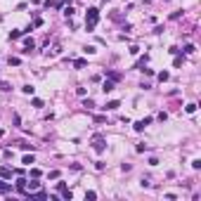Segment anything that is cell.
Listing matches in <instances>:
<instances>
[{
	"label": "cell",
	"mask_w": 201,
	"mask_h": 201,
	"mask_svg": "<svg viewBox=\"0 0 201 201\" xmlns=\"http://www.w3.org/2000/svg\"><path fill=\"white\" fill-rule=\"evenodd\" d=\"M17 38H22V31H10V40H17Z\"/></svg>",
	"instance_id": "18"
},
{
	"label": "cell",
	"mask_w": 201,
	"mask_h": 201,
	"mask_svg": "<svg viewBox=\"0 0 201 201\" xmlns=\"http://www.w3.org/2000/svg\"><path fill=\"white\" fill-rule=\"evenodd\" d=\"M3 135H5V130H0V137H3Z\"/></svg>",
	"instance_id": "29"
},
{
	"label": "cell",
	"mask_w": 201,
	"mask_h": 201,
	"mask_svg": "<svg viewBox=\"0 0 201 201\" xmlns=\"http://www.w3.org/2000/svg\"><path fill=\"white\" fill-rule=\"evenodd\" d=\"M64 14H66V17H74V7H71V5L64 7Z\"/></svg>",
	"instance_id": "24"
},
{
	"label": "cell",
	"mask_w": 201,
	"mask_h": 201,
	"mask_svg": "<svg viewBox=\"0 0 201 201\" xmlns=\"http://www.w3.org/2000/svg\"><path fill=\"white\" fill-rule=\"evenodd\" d=\"M147 62H149V54H144V57H140V59H137L135 69H142V66H147Z\"/></svg>",
	"instance_id": "7"
},
{
	"label": "cell",
	"mask_w": 201,
	"mask_h": 201,
	"mask_svg": "<svg viewBox=\"0 0 201 201\" xmlns=\"http://www.w3.org/2000/svg\"><path fill=\"white\" fill-rule=\"evenodd\" d=\"M33 29H38V26H43V19H40V17H35V19H33V24H31Z\"/></svg>",
	"instance_id": "22"
},
{
	"label": "cell",
	"mask_w": 201,
	"mask_h": 201,
	"mask_svg": "<svg viewBox=\"0 0 201 201\" xmlns=\"http://www.w3.org/2000/svg\"><path fill=\"white\" fill-rule=\"evenodd\" d=\"M83 52H85V54H95V52H97V47H95V45H85V47H83Z\"/></svg>",
	"instance_id": "12"
},
{
	"label": "cell",
	"mask_w": 201,
	"mask_h": 201,
	"mask_svg": "<svg viewBox=\"0 0 201 201\" xmlns=\"http://www.w3.org/2000/svg\"><path fill=\"white\" fill-rule=\"evenodd\" d=\"M95 168L97 170H104V161H95Z\"/></svg>",
	"instance_id": "26"
},
{
	"label": "cell",
	"mask_w": 201,
	"mask_h": 201,
	"mask_svg": "<svg viewBox=\"0 0 201 201\" xmlns=\"http://www.w3.org/2000/svg\"><path fill=\"white\" fill-rule=\"evenodd\" d=\"M22 163H26V166H31V163H35V159H33V154H31V156L26 154V156L22 159Z\"/></svg>",
	"instance_id": "14"
},
{
	"label": "cell",
	"mask_w": 201,
	"mask_h": 201,
	"mask_svg": "<svg viewBox=\"0 0 201 201\" xmlns=\"http://www.w3.org/2000/svg\"><path fill=\"white\" fill-rule=\"evenodd\" d=\"M74 66H76V69H85L88 62H85V59H74Z\"/></svg>",
	"instance_id": "10"
},
{
	"label": "cell",
	"mask_w": 201,
	"mask_h": 201,
	"mask_svg": "<svg viewBox=\"0 0 201 201\" xmlns=\"http://www.w3.org/2000/svg\"><path fill=\"white\" fill-rule=\"evenodd\" d=\"M192 168H194V170H199V168H201V161H199V159H194V161H192Z\"/></svg>",
	"instance_id": "25"
},
{
	"label": "cell",
	"mask_w": 201,
	"mask_h": 201,
	"mask_svg": "<svg viewBox=\"0 0 201 201\" xmlns=\"http://www.w3.org/2000/svg\"><path fill=\"white\" fill-rule=\"evenodd\" d=\"M64 3H66V0H45V7H64Z\"/></svg>",
	"instance_id": "4"
},
{
	"label": "cell",
	"mask_w": 201,
	"mask_h": 201,
	"mask_svg": "<svg viewBox=\"0 0 201 201\" xmlns=\"http://www.w3.org/2000/svg\"><path fill=\"white\" fill-rule=\"evenodd\" d=\"M102 90H104V93H111V90H114V81H104L102 83Z\"/></svg>",
	"instance_id": "8"
},
{
	"label": "cell",
	"mask_w": 201,
	"mask_h": 201,
	"mask_svg": "<svg viewBox=\"0 0 201 201\" xmlns=\"http://www.w3.org/2000/svg\"><path fill=\"white\" fill-rule=\"evenodd\" d=\"M144 149H147V144H144V142H140V144H137V147H135V152H137V154H142Z\"/></svg>",
	"instance_id": "23"
},
{
	"label": "cell",
	"mask_w": 201,
	"mask_h": 201,
	"mask_svg": "<svg viewBox=\"0 0 201 201\" xmlns=\"http://www.w3.org/2000/svg\"><path fill=\"white\" fill-rule=\"evenodd\" d=\"M185 111H187V114H194V111H196V104H194V102H189V104L185 106Z\"/></svg>",
	"instance_id": "17"
},
{
	"label": "cell",
	"mask_w": 201,
	"mask_h": 201,
	"mask_svg": "<svg viewBox=\"0 0 201 201\" xmlns=\"http://www.w3.org/2000/svg\"><path fill=\"white\" fill-rule=\"evenodd\" d=\"M168 78H170V74H168V71H161V74H159V81H161V83H166Z\"/></svg>",
	"instance_id": "15"
},
{
	"label": "cell",
	"mask_w": 201,
	"mask_h": 201,
	"mask_svg": "<svg viewBox=\"0 0 201 201\" xmlns=\"http://www.w3.org/2000/svg\"><path fill=\"white\" fill-rule=\"evenodd\" d=\"M33 90H35L33 85H24V88H22V93H24V95H33Z\"/></svg>",
	"instance_id": "16"
},
{
	"label": "cell",
	"mask_w": 201,
	"mask_h": 201,
	"mask_svg": "<svg viewBox=\"0 0 201 201\" xmlns=\"http://www.w3.org/2000/svg\"><path fill=\"white\" fill-rule=\"evenodd\" d=\"M93 149H95L97 154H102V152L106 149V142H104V137H102V135H95V142H93Z\"/></svg>",
	"instance_id": "2"
},
{
	"label": "cell",
	"mask_w": 201,
	"mask_h": 201,
	"mask_svg": "<svg viewBox=\"0 0 201 201\" xmlns=\"http://www.w3.org/2000/svg\"><path fill=\"white\" fill-rule=\"evenodd\" d=\"M109 81H114V83H116V81H121V74H116V71H111V74H109Z\"/></svg>",
	"instance_id": "19"
},
{
	"label": "cell",
	"mask_w": 201,
	"mask_h": 201,
	"mask_svg": "<svg viewBox=\"0 0 201 201\" xmlns=\"http://www.w3.org/2000/svg\"><path fill=\"white\" fill-rule=\"evenodd\" d=\"M31 175L33 177H40V168H31Z\"/></svg>",
	"instance_id": "27"
},
{
	"label": "cell",
	"mask_w": 201,
	"mask_h": 201,
	"mask_svg": "<svg viewBox=\"0 0 201 201\" xmlns=\"http://www.w3.org/2000/svg\"><path fill=\"white\" fill-rule=\"evenodd\" d=\"M95 199H97L95 192H85V201H95Z\"/></svg>",
	"instance_id": "20"
},
{
	"label": "cell",
	"mask_w": 201,
	"mask_h": 201,
	"mask_svg": "<svg viewBox=\"0 0 201 201\" xmlns=\"http://www.w3.org/2000/svg\"><path fill=\"white\" fill-rule=\"evenodd\" d=\"M0 177L10 180V177H12V170H10V168H0Z\"/></svg>",
	"instance_id": "9"
},
{
	"label": "cell",
	"mask_w": 201,
	"mask_h": 201,
	"mask_svg": "<svg viewBox=\"0 0 201 201\" xmlns=\"http://www.w3.org/2000/svg\"><path fill=\"white\" fill-rule=\"evenodd\" d=\"M118 106H121V102H118V99H111V102H106V104H104L106 111H114V109H118Z\"/></svg>",
	"instance_id": "6"
},
{
	"label": "cell",
	"mask_w": 201,
	"mask_h": 201,
	"mask_svg": "<svg viewBox=\"0 0 201 201\" xmlns=\"http://www.w3.org/2000/svg\"><path fill=\"white\" fill-rule=\"evenodd\" d=\"M31 3H33V5H38V3H43V0H31Z\"/></svg>",
	"instance_id": "28"
},
{
	"label": "cell",
	"mask_w": 201,
	"mask_h": 201,
	"mask_svg": "<svg viewBox=\"0 0 201 201\" xmlns=\"http://www.w3.org/2000/svg\"><path fill=\"white\" fill-rule=\"evenodd\" d=\"M97 22H99V10H97V7H90V10L85 12V29H88V31H95Z\"/></svg>",
	"instance_id": "1"
},
{
	"label": "cell",
	"mask_w": 201,
	"mask_h": 201,
	"mask_svg": "<svg viewBox=\"0 0 201 201\" xmlns=\"http://www.w3.org/2000/svg\"><path fill=\"white\" fill-rule=\"evenodd\" d=\"M7 64H10V66H19V64H22V59H19V57H10V59H7Z\"/></svg>",
	"instance_id": "13"
},
{
	"label": "cell",
	"mask_w": 201,
	"mask_h": 201,
	"mask_svg": "<svg viewBox=\"0 0 201 201\" xmlns=\"http://www.w3.org/2000/svg\"><path fill=\"white\" fill-rule=\"evenodd\" d=\"M17 189H19V194H24V196H26V180H24V177L17 180Z\"/></svg>",
	"instance_id": "5"
},
{
	"label": "cell",
	"mask_w": 201,
	"mask_h": 201,
	"mask_svg": "<svg viewBox=\"0 0 201 201\" xmlns=\"http://www.w3.org/2000/svg\"><path fill=\"white\" fill-rule=\"evenodd\" d=\"M31 104H33L35 109H43V106H45V104H43V99H38V97H33V99H31Z\"/></svg>",
	"instance_id": "11"
},
{
	"label": "cell",
	"mask_w": 201,
	"mask_h": 201,
	"mask_svg": "<svg viewBox=\"0 0 201 201\" xmlns=\"http://www.w3.org/2000/svg\"><path fill=\"white\" fill-rule=\"evenodd\" d=\"M149 123H152V118H149V116H147V118H140V121H135V130H137V133H142V130H144V128H147Z\"/></svg>",
	"instance_id": "3"
},
{
	"label": "cell",
	"mask_w": 201,
	"mask_h": 201,
	"mask_svg": "<svg viewBox=\"0 0 201 201\" xmlns=\"http://www.w3.org/2000/svg\"><path fill=\"white\" fill-rule=\"evenodd\" d=\"M194 50H196V47H194V45H185V47H182V52H185V54H192V52H194Z\"/></svg>",
	"instance_id": "21"
}]
</instances>
